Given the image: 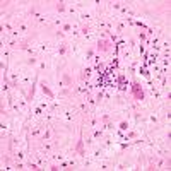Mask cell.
Returning a JSON list of instances; mask_svg holds the SVG:
<instances>
[{"label": "cell", "instance_id": "16", "mask_svg": "<svg viewBox=\"0 0 171 171\" xmlns=\"http://www.w3.org/2000/svg\"><path fill=\"white\" fill-rule=\"evenodd\" d=\"M132 139H137V132H134V130L127 132V135H125V140H132Z\"/></svg>", "mask_w": 171, "mask_h": 171}, {"label": "cell", "instance_id": "9", "mask_svg": "<svg viewBox=\"0 0 171 171\" xmlns=\"http://www.w3.org/2000/svg\"><path fill=\"white\" fill-rule=\"evenodd\" d=\"M68 51V45L65 43V41H62L60 45H58V50H57V53L60 55V57H63V55H67Z\"/></svg>", "mask_w": 171, "mask_h": 171}, {"label": "cell", "instance_id": "12", "mask_svg": "<svg viewBox=\"0 0 171 171\" xmlns=\"http://www.w3.org/2000/svg\"><path fill=\"white\" fill-rule=\"evenodd\" d=\"M94 53H96V48L89 46L87 51H86V60H92V58H94Z\"/></svg>", "mask_w": 171, "mask_h": 171}, {"label": "cell", "instance_id": "20", "mask_svg": "<svg viewBox=\"0 0 171 171\" xmlns=\"http://www.w3.org/2000/svg\"><path fill=\"white\" fill-rule=\"evenodd\" d=\"M55 38H58V40H62V38H65V33H63L62 29H58V31H55Z\"/></svg>", "mask_w": 171, "mask_h": 171}, {"label": "cell", "instance_id": "5", "mask_svg": "<svg viewBox=\"0 0 171 171\" xmlns=\"http://www.w3.org/2000/svg\"><path fill=\"white\" fill-rule=\"evenodd\" d=\"M38 81H40V77H38V72H36V75H34V81H33V84H31V87H29V91H27V94H26V103H31V101L34 99V91H36Z\"/></svg>", "mask_w": 171, "mask_h": 171}, {"label": "cell", "instance_id": "14", "mask_svg": "<svg viewBox=\"0 0 171 171\" xmlns=\"http://www.w3.org/2000/svg\"><path fill=\"white\" fill-rule=\"evenodd\" d=\"M26 63L29 65V67H33V65H36V63H38V57H29V58L26 60Z\"/></svg>", "mask_w": 171, "mask_h": 171}, {"label": "cell", "instance_id": "8", "mask_svg": "<svg viewBox=\"0 0 171 171\" xmlns=\"http://www.w3.org/2000/svg\"><path fill=\"white\" fill-rule=\"evenodd\" d=\"M91 74H92V68H91V67L82 68V70H81V75H79V79H81V81H87L89 77H91Z\"/></svg>", "mask_w": 171, "mask_h": 171}, {"label": "cell", "instance_id": "23", "mask_svg": "<svg viewBox=\"0 0 171 171\" xmlns=\"http://www.w3.org/2000/svg\"><path fill=\"white\" fill-rule=\"evenodd\" d=\"M101 135H103V132H101V130H96V132H94V139H99Z\"/></svg>", "mask_w": 171, "mask_h": 171}, {"label": "cell", "instance_id": "4", "mask_svg": "<svg viewBox=\"0 0 171 171\" xmlns=\"http://www.w3.org/2000/svg\"><path fill=\"white\" fill-rule=\"evenodd\" d=\"M75 154L81 157H86V147H84V135H82V128L79 130V139H77V144H75Z\"/></svg>", "mask_w": 171, "mask_h": 171}, {"label": "cell", "instance_id": "7", "mask_svg": "<svg viewBox=\"0 0 171 171\" xmlns=\"http://www.w3.org/2000/svg\"><path fill=\"white\" fill-rule=\"evenodd\" d=\"M15 48H19V50H29L31 48V38H26V40H21V41H17V46Z\"/></svg>", "mask_w": 171, "mask_h": 171}, {"label": "cell", "instance_id": "22", "mask_svg": "<svg viewBox=\"0 0 171 171\" xmlns=\"http://www.w3.org/2000/svg\"><path fill=\"white\" fill-rule=\"evenodd\" d=\"M50 170H51V171H57V170H60V166H58V164H50Z\"/></svg>", "mask_w": 171, "mask_h": 171}, {"label": "cell", "instance_id": "15", "mask_svg": "<svg viewBox=\"0 0 171 171\" xmlns=\"http://www.w3.org/2000/svg\"><path fill=\"white\" fill-rule=\"evenodd\" d=\"M89 31H91V26H89V24H82L81 26V34L86 36V34H89Z\"/></svg>", "mask_w": 171, "mask_h": 171}, {"label": "cell", "instance_id": "17", "mask_svg": "<svg viewBox=\"0 0 171 171\" xmlns=\"http://www.w3.org/2000/svg\"><path fill=\"white\" fill-rule=\"evenodd\" d=\"M137 38H139V41H147V34H145V31H139L137 33Z\"/></svg>", "mask_w": 171, "mask_h": 171}, {"label": "cell", "instance_id": "13", "mask_svg": "<svg viewBox=\"0 0 171 171\" xmlns=\"http://www.w3.org/2000/svg\"><path fill=\"white\" fill-rule=\"evenodd\" d=\"M79 108H81L82 115H87V111H89V108H87V103H84V101H79Z\"/></svg>", "mask_w": 171, "mask_h": 171}, {"label": "cell", "instance_id": "1", "mask_svg": "<svg viewBox=\"0 0 171 171\" xmlns=\"http://www.w3.org/2000/svg\"><path fill=\"white\" fill-rule=\"evenodd\" d=\"M130 91H132V96H134V101L142 103L145 99V92H144L142 84L137 81V79H134V81L130 82Z\"/></svg>", "mask_w": 171, "mask_h": 171}, {"label": "cell", "instance_id": "3", "mask_svg": "<svg viewBox=\"0 0 171 171\" xmlns=\"http://www.w3.org/2000/svg\"><path fill=\"white\" fill-rule=\"evenodd\" d=\"M58 86H62V87H67V89H72V87H74V77H72V74H70L68 70L62 72V79H60V82H58Z\"/></svg>", "mask_w": 171, "mask_h": 171}, {"label": "cell", "instance_id": "11", "mask_svg": "<svg viewBox=\"0 0 171 171\" xmlns=\"http://www.w3.org/2000/svg\"><path fill=\"white\" fill-rule=\"evenodd\" d=\"M65 9H67V4H65V2H57V4H55V10H57V12H65Z\"/></svg>", "mask_w": 171, "mask_h": 171}, {"label": "cell", "instance_id": "6", "mask_svg": "<svg viewBox=\"0 0 171 171\" xmlns=\"http://www.w3.org/2000/svg\"><path fill=\"white\" fill-rule=\"evenodd\" d=\"M40 91H41V92H43L45 96H48L50 99H55V92L51 91V89H50V86H48V84H46L45 81L40 82Z\"/></svg>", "mask_w": 171, "mask_h": 171}, {"label": "cell", "instance_id": "19", "mask_svg": "<svg viewBox=\"0 0 171 171\" xmlns=\"http://www.w3.org/2000/svg\"><path fill=\"white\" fill-rule=\"evenodd\" d=\"M27 168H29V170H33V171L40 170V166H38V164H36V163H31V161L27 163Z\"/></svg>", "mask_w": 171, "mask_h": 171}, {"label": "cell", "instance_id": "10", "mask_svg": "<svg viewBox=\"0 0 171 171\" xmlns=\"http://www.w3.org/2000/svg\"><path fill=\"white\" fill-rule=\"evenodd\" d=\"M128 128H130L128 120H122V122L118 123V130H120V132H128Z\"/></svg>", "mask_w": 171, "mask_h": 171}, {"label": "cell", "instance_id": "2", "mask_svg": "<svg viewBox=\"0 0 171 171\" xmlns=\"http://www.w3.org/2000/svg\"><path fill=\"white\" fill-rule=\"evenodd\" d=\"M96 51H101V53H108L109 50L113 48V43L108 40V38H101V40H98L96 43Z\"/></svg>", "mask_w": 171, "mask_h": 171}, {"label": "cell", "instance_id": "18", "mask_svg": "<svg viewBox=\"0 0 171 171\" xmlns=\"http://www.w3.org/2000/svg\"><path fill=\"white\" fill-rule=\"evenodd\" d=\"M62 31H63V33H70V31H72V24H70V22H65V24L62 26Z\"/></svg>", "mask_w": 171, "mask_h": 171}, {"label": "cell", "instance_id": "21", "mask_svg": "<svg viewBox=\"0 0 171 171\" xmlns=\"http://www.w3.org/2000/svg\"><path fill=\"white\" fill-rule=\"evenodd\" d=\"M123 29H125V26H123L122 22H120V24L116 26V33H123Z\"/></svg>", "mask_w": 171, "mask_h": 171}]
</instances>
